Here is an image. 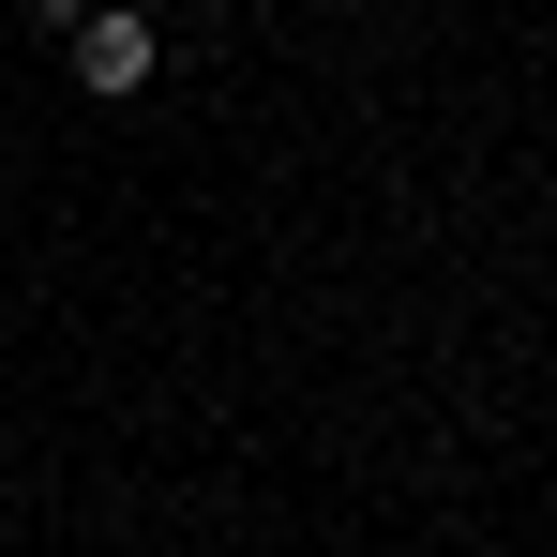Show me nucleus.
Wrapping results in <instances>:
<instances>
[{
  "label": "nucleus",
  "mask_w": 557,
  "mask_h": 557,
  "mask_svg": "<svg viewBox=\"0 0 557 557\" xmlns=\"http://www.w3.org/2000/svg\"><path fill=\"white\" fill-rule=\"evenodd\" d=\"M61 61H76V91H151V61H166V30H151V15H136V0H91V15H76V30H61Z\"/></svg>",
  "instance_id": "obj_1"
},
{
  "label": "nucleus",
  "mask_w": 557,
  "mask_h": 557,
  "mask_svg": "<svg viewBox=\"0 0 557 557\" xmlns=\"http://www.w3.org/2000/svg\"><path fill=\"white\" fill-rule=\"evenodd\" d=\"M76 15H91V0H30V30H76Z\"/></svg>",
  "instance_id": "obj_2"
}]
</instances>
